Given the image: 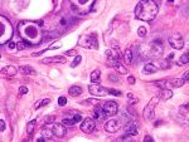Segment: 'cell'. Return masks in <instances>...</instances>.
I'll use <instances>...</instances> for the list:
<instances>
[{"label": "cell", "instance_id": "cell-1", "mask_svg": "<svg viewBox=\"0 0 189 142\" xmlns=\"http://www.w3.org/2000/svg\"><path fill=\"white\" fill-rule=\"evenodd\" d=\"M42 21H30L24 20L18 24V33L20 38L28 43V45H37L43 40V30H42Z\"/></svg>", "mask_w": 189, "mask_h": 142}, {"label": "cell", "instance_id": "cell-2", "mask_svg": "<svg viewBox=\"0 0 189 142\" xmlns=\"http://www.w3.org/2000/svg\"><path fill=\"white\" fill-rule=\"evenodd\" d=\"M159 7L154 0H141L135 7V16L143 21H151L158 14Z\"/></svg>", "mask_w": 189, "mask_h": 142}, {"label": "cell", "instance_id": "cell-3", "mask_svg": "<svg viewBox=\"0 0 189 142\" xmlns=\"http://www.w3.org/2000/svg\"><path fill=\"white\" fill-rule=\"evenodd\" d=\"M139 53L146 59H156L163 55L164 47L159 40H153L149 43H143L139 47Z\"/></svg>", "mask_w": 189, "mask_h": 142}, {"label": "cell", "instance_id": "cell-4", "mask_svg": "<svg viewBox=\"0 0 189 142\" xmlns=\"http://www.w3.org/2000/svg\"><path fill=\"white\" fill-rule=\"evenodd\" d=\"M69 3L75 13L80 15H86L92 10L96 0H69Z\"/></svg>", "mask_w": 189, "mask_h": 142}, {"label": "cell", "instance_id": "cell-5", "mask_svg": "<svg viewBox=\"0 0 189 142\" xmlns=\"http://www.w3.org/2000/svg\"><path fill=\"white\" fill-rule=\"evenodd\" d=\"M13 37V27L5 16H0V44L4 45Z\"/></svg>", "mask_w": 189, "mask_h": 142}, {"label": "cell", "instance_id": "cell-6", "mask_svg": "<svg viewBox=\"0 0 189 142\" xmlns=\"http://www.w3.org/2000/svg\"><path fill=\"white\" fill-rule=\"evenodd\" d=\"M78 44L86 49H97L99 48V42L97 37L94 33L92 34H83L78 39Z\"/></svg>", "mask_w": 189, "mask_h": 142}, {"label": "cell", "instance_id": "cell-7", "mask_svg": "<svg viewBox=\"0 0 189 142\" xmlns=\"http://www.w3.org/2000/svg\"><path fill=\"white\" fill-rule=\"evenodd\" d=\"M168 42L169 44L173 47L174 49H182L184 47V40H183V37L178 33V32H173L169 38H168Z\"/></svg>", "mask_w": 189, "mask_h": 142}, {"label": "cell", "instance_id": "cell-8", "mask_svg": "<svg viewBox=\"0 0 189 142\" xmlns=\"http://www.w3.org/2000/svg\"><path fill=\"white\" fill-rule=\"evenodd\" d=\"M159 100H160L159 97H154V98L151 100V102L144 108L143 117H144L145 121H150V120H153V118H154V107H155V104L158 103Z\"/></svg>", "mask_w": 189, "mask_h": 142}, {"label": "cell", "instance_id": "cell-9", "mask_svg": "<svg viewBox=\"0 0 189 142\" xmlns=\"http://www.w3.org/2000/svg\"><path fill=\"white\" fill-rule=\"evenodd\" d=\"M88 92L93 96H97V97H104L106 94H108V89L97 84V83H93V84H90L88 86Z\"/></svg>", "mask_w": 189, "mask_h": 142}, {"label": "cell", "instance_id": "cell-10", "mask_svg": "<svg viewBox=\"0 0 189 142\" xmlns=\"http://www.w3.org/2000/svg\"><path fill=\"white\" fill-rule=\"evenodd\" d=\"M96 120L91 117H87L83 120V122L81 123V131H83L85 133H91L92 131H94V127H96Z\"/></svg>", "mask_w": 189, "mask_h": 142}, {"label": "cell", "instance_id": "cell-11", "mask_svg": "<svg viewBox=\"0 0 189 142\" xmlns=\"http://www.w3.org/2000/svg\"><path fill=\"white\" fill-rule=\"evenodd\" d=\"M106 57H107V65L113 67L117 62L120 60V53L119 51H115V49H110L106 52Z\"/></svg>", "mask_w": 189, "mask_h": 142}, {"label": "cell", "instance_id": "cell-12", "mask_svg": "<svg viewBox=\"0 0 189 142\" xmlns=\"http://www.w3.org/2000/svg\"><path fill=\"white\" fill-rule=\"evenodd\" d=\"M82 120V117L80 113H76V112H71V114L68 117H64L63 118V123L66 126H73L76 125L77 122H80Z\"/></svg>", "mask_w": 189, "mask_h": 142}, {"label": "cell", "instance_id": "cell-13", "mask_svg": "<svg viewBox=\"0 0 189 142\" xmlns=\"http://www.w3.org/2000/svg\"><path fill=\"white\" fill-rule=\"evenodd\" d=\"M184 82H185L184 78H173V79H169V81H164L160 84L165 86V88L172 89V88H179V87H182L184 84Z\"/></svg>", "mask_w": 189, "mask_h": 142}, {"label": "cell", "instance_id": "cell-14", "mask_svg": "<svg viewBox=\"0 0 189 142\" xmlns=\"http://www.w3.org/2000/svg\"><path fill=\"white\" fill-rule=\"evenodd\" d=\"M104 111L107 116H115L119 111V107H117V103L113 102V101H107L105 104H104Z\"/></svg>", "mask_w": 189, "mask_h": 142}, {"label": "cell", "instance_id": "cell-15", "mask_svg": "<svg viewBox=\"0 0 189 142\" xmlns=\"http://www.w3.org/2000/svg\"><path fill=\"white\" fill-rule=\"evenodd\" d=\"M120 127H121V123L119 120H110L105 123V130L106 132H110V133H115L116 131H119Z\"/></svg>", "mask_w": 189, "mask_h": 142}, {"label": "cell", "instance_id": "cell-16", "mask_svg": "<svg viewBox=\"0 0 189 142\" xmlns=\"http://www.w3.org/2000/svg\"><path fill=\"white\" fill-rule=\"evenodd\" d=\"M52 132L54 136H57L58 138H62L66 136V132H67V128L64 126V123H54L53 127H52Z\"/></svg>", "mask_w": 189, "mask_h": 142}, {"label": "cell", "instance_id": "cell-17", "mask_svg": "<svg viewBox=\"0 0 189 142\" xmlns=\"http://www.w3.org/2000/svg\"><path fill=\"white\" fill-rule=\"evenodd\" d=\"M107 117V114L105 113L104 108L100 107V104H96V107H94V111H93V118L99 122H102L105 121V118Z\"/></svg>", "mask_w": 189, "mask_h": 142}, {"label": "cell", "instance_id": "cell-18", "mask_svg": "<svg viewBox=\"0 0 189 142\" xmlns=\"http://www.w3.org/2000/svg\"><path fill=\"white\" fill-rule=\"evenodd\" d=\"M125 132L126 135H131V136H136L139 133V127L137 123L135 121H129L125 126Z\"/></svg>", "mask_w": 189, "mask_h": 142}, {"label": "cell", "instance_id": "cell-19", "mask_svg": "<svg viewBox=\"0 0 189 142\" xmlns=\"http://www.w3.org/2000/svg\"><path fill=\"white\" fill-rule=\"evenodd\" d=\"M44 64H48V63H66V58L62 55H56V57H48V58H44L43 59Z\"/></svg>", "mask_w": 189, "mask_h": 142}, {"label": "cell", "instance_id": "cell-20", "mask_svg": "<svg viewBox=\"0 0 189 142\" xmlns=\"http://www.w3.org/2000/svg\"><path fill=\"white\" fill-rule=\"evenodd\" d=\"M172 97H173V91L169 89V88H164V89H161L160 93H159V98H160L161 101H168V100L172 98Z\"/></svg>", "mask_w": 189, "mask_h": 142}, {"label": "cell", "instance_id": "cell-21", "mask_svg": "<svg viewBox=\"0 0 189 142\" xmlns=\"http://www.w3.org/2000/svg\"><path fill=\"white\" fill-rule=\"evenodd\" d=\"M19 70L23 73V74H25V76H35L37 72H35V69L30 65H21L19 68Z\"/></svg>", "mask_w": 189, "mask_h": 142}, {"label": "cell", "instance_id": "cell-22", "mask_svg": "<svg viewBox=\"0 0 189 142\" xmlns=\"http://www.w3.org/2000/svg\"><path fill=\"white\" fill-rule=\"evenodd\" d=\"M158 70H159L158 67L154 65L153 63H148V64L144 65V73L145 74H154V73L158 72Z\"/></svg>", "mask_w": 189, "mask_h": 142}, {"label": "cell", "instance_id": "cell-23", "mask_svg": "<svg viewBox=\"0 0 189 142\" xmlns=\"http://www.w3.org/2000/svg\"><path fill=\"white\" fill-rule=\"evenodd\" d=\"M16 68L15 67H13V65H8V67H5L4 69H3V73L7 76V77H14L15 74H16Z\"/></svg>", "mask_w": 189, "mask_h": 142}, {"label": "cell", "instance_id": "cell-24", "mask_svg": "<svg viewBox=\"0 0 189 142\" xmlns=\"http://www.w3.org/2000/svg\"><path fill=\"white\" fill-rule=\"evenodd\" d=\"M68 93H69V96H72V97H78L80 94L82 93V88L78 87V86H72L69 88Z\"/></svg>", "mask_w": 189, "mask_h": 142}, {"label": "cell", "instance_id": "cell-25", "mask_svg": "<svg viewBox=\"0 0 189 142\" xmlns=\"http://www.w3.org/2000/svg\"><path fill=\"white\" fill-rule=\"evenodd\" d=\"M113 68H115L119 73H121V74H126V73H127V69H126V68H125L120 62H117V63L113 65Z\"/></svg>", "mask_w": 189, "mask_h": 142}, {"label": "cell", "instance_id": "cell-26", "mask_svg": "<svg viewBox=\"0 0 189 142\" xmlns=\"http://www.w3.org/2000/svg\"><path fill=\"white\" fill-rule=\"evenodd\" d=\"M100 77H101V72H100V70H93V72L91 73V81L93 83L100 82Z\"/></svg>", "mask_w": 189, "mask_h": 142}, {"label": "cell", "instance_id": "cell-27", "mask_svg": "<svg viewBox=\"0 0 189 142\" xmlns=\"http://www.w3.org/2000/svg\"><path fill=\"white\" fill-rule=\"evenodd\" d=\"M52 135H53V132H52V130H47V128H43L42 130V132H40V136H43L47 141H48V140H51V137H52Z\"/></svg>", "mask_w": 189, "mask_h": 142}, {"label": "cell", "instance_id": "cell-28", "mask_svg": "<svg viewBox=\"0 0 189 142\" xmlns=\"http://www.w3.org/2000/svg\"><path fill=\"white\" fill-rule=\"evenodd\" d=\"M188 63H189V52L185 53V54H183V55L179 58V60H178V64H179V65H184V64H188Z\"/></svg>", "mask_w": 189, "mask_h": 142}, {"label": "cell", "instance_id": "cell-29", "mask_svg": "<svg viewBox=\"0 0 189 142\" xmlns=\"http://www.w3.org/2000/svg\"><path fill=\"white\" fill-rule=\"evenodd\" d=\"M51 102V100L49 98H44V100H42V101H38L35 104H34V108L35 109H38V108H40V107H44V106H47Z\"/></svg>", "mask_w": 189, "mask_h": 142}, {"label": "cell", "instance_id": "cell-30", "mask_svg": "<svg viewBox=\"0 0 189 142\" xmlns=\"http://www.w3.org/2000/svg\"><path fill=\"white\" fill-rule=\"evenodd\" d=\"M124 59H125V62L129 63V64L132 62V51H131V49H126V51H125Z\"/></svg>", "mask_w": 189, "mask_h": 142}, {"label": "cell", "instance_id": "cell-31", "mask_svg": "<svg viewBox=\"0 0 189 142\" xmlns=\"http://www.w3.org/2000/svg\"><path fill=\"white\" fill-rule=\"evenodd\" d=\"M35 125H37V121H35V120H32V121L28 123V126H27V132H28V136H32V133H33V131H34Z\"/></svg>", "mask_w": 189, "mask_h": 142}, {"label": "cell", "instance_id": "cell-32", "mask_svg": "<svg viewBox=\"0 0 189 142\" xmlns=\"http://www.w3.org/2000/svg\"><path fill=\"white\" fill-rule=\"evenodd\" d=\"M81 60H82V57H81V55H76L75 60H73L72 63H71V67H72V68H76V67L81 63Z\"/></svg>", "mask_w": 189, "mask_h": 142}, {"label": "cell", "instance_id": "cell-33", "mask_svg": "<svg viewBox=\"0 0 189 142\" xmlns=\"http://www.w3.org/2000/svg\"><path fill=\"white\" fill-rule=\"evenodd\" d=\"M137 34H139V37L144 38V37L146 35V28H144V27H140V28L137 29Z\"/></svg>", "mask_w": 189, "mask_h": 142}, {"label": "cell", "instance_id": "cell-34", "mask_svg": "<svg viewBox=\"0 0 189 142\" xmlns=\"http://www.w3.org/2000/svg\"><path fill=\"white\" fill-rule=\"evenodd\" d=\"M43 120H44V123H45V125H51V123L54 121V116H47V117L43 118Z\"/></svg>", "mask_w": 189, "mask_h": 142}, {"label": "cell", "instance_id": "cell-35", "mask_svg": "<svg viewBox=\"0 0 189 142\" xmlns=\"http://www.w3.org/2000/svg\"><path fill=\"white\" fill-rule=\"evenodd\" d=\"M25 47H29V45H28V43H25L24 40H21V42H19V43L16 44V48H18L19 51H21V49H24V48H25Z\"/></svg>", "mask_w": 189, "mask_h": 142}, {"label": "cell", "instance_id": "cell-36", "mask_svg": "<svg viewBox=\"0 0 189 142\" xmlns=\"http://www.w3.org/2000/svg\"><path fill=\"white\" fill-rule=\"evenodd\" d=\"M108 94H113V96H121V92H120V91H117V89L108 88Z\"/></svg>", "mask_w": 189, "mask_h": 142}, {"label": "cell", "instance_id": "cell-37", "mask_svg": "<svg viewBox=\"0 0 189 142\" xmlns=\"http://www.w3.org/2000/svg\"><path fill=\"white\" fill-rule=\"evenodd\" d=\"M86 102H82L83 104H94V106H96V104H99V101H96V100H85Z\"/></svg>", "mask_w": 189, "mask_h": 142}, {"label": "cell", "instance_id": "cell-38", "mask_svg": "<svg viewBox=\"0 0 189 142\" xmlns=\"http://www.w3.org/2000/svg\"><path fill=\"white\" fill-rule=\"evenodd\" d=\"M66 103H67V98L66 97H59L58 98V104L59 106H66Z\"/></svg>", "mask_w": 189, "mask_h": 142}, {"label": "cell", "instance_id": "cell-39", "mask_svg": "<svg viewBox=\"0 0 189 142\" xmlns=\"http://www.w3.org/2000/svg\"><path fill=\"white\" fill-rule=\"evenodd\" d=\"M127 98H130V100H131V101H130V103H131V104L137 103V100H136V98H134V96H132L131 93H129V94H127Z\"/></svg>", "mask_w": 189, "mask_h": 142}, {"label": "cell", "instance_id": "cell-40", "mask_svg": "<svg viewBox=\"0 0 189 142\" xmlns=\"http://www.w3.org/2000/svg\"><path fill=\"white\" fill-rule=\"evenodd\" d=\"M19 92H20V94H27V93H28V88L24 87V86H21V87L19 88Z\"/></svg>", "mask_w": 189, "mask_h": 142}, {"label": "cell", "instance_id": "cell-41", "mask_svg": "<svg viewBox=\"0 0 189 142\" xmlns=\"http://www.w3.org/2000/svg\"><path fill=\"white\" fill-rule=\"evenodd\" d=\"M169 67V60L165 59V60H161V68H168Z\"/></svg>", "mask_w": 189, "mask_h": 142}, {"label": "cell", "instance_id": "cell-42", "mask_svg": "<svg viewBox=\"0 0 189 142\" xmlns=\"http://www.w3.org/2000/svg\"><path fill=\"white\" fill-rule=\"evenodd\" d=\"M108 79H110L111 82H119V79H117L116 76H113V74H110V76H108Z\"/></svg>", "mask_w": 189, "mask_h": 142}, {"label": "cell", "instance_id": "cell-43", "mask_svg": "<svg viewBox=\"0 0 189 142\" xmlns=\"http://www.w3.org/2000/svg\"><path fill=\"white\" fill-rule=\"evenodd\" d=\"M144 141H145V142H153V137L149 136V135H146V136L144 137Z\"/></svg>", "mask_w": 189, "mask_h": 142}, {"label": "cell", "instance_id": "cell-44", "mask_svg": "<svg viewBox=\"0 0 189 142\" xmlns=\"http://www.w3.org/2000/svg\"><path fill=\"white\" fill-rule=\"evenodd\" d=\"M127 82H129L130 84H134V83H135V78H134L132 76H130V77L127 78Z\"/></svg>", "mask_w": 189, "mask_h": 142}, {"label": "cell", "instance_id": "cell-45", "mask_svg": "<svg viewBox=\"0 0 189 142\" xmlns=\"http://www.w3.org/2000/svg\"><path fill=\"white\" fill-rule=\"evenodd\" d=\"M0 130H2V131H4L5 130V122L2 120V121H0Z\"/></svg>", "mask_w": 189, "mask_h": 142}, {"label": "cell", "instance_id": "cell-46", "mask_svg": "<svg viewBox=\"0 0 189 142\" xmlns=\"http://www.w3.org/2000/svg\"><path fill=\"white\" fill-rule=\"evenodd\" d=\"M183 78H184L185 81H189V70H187V72L184 73V76H183Z\"/></svg>", "mask_w": 189, "mask_h": 142}, {"label": "cell", "instance_id": "cell-47", "mask_svg": "<svg viewBox=\"0 0 189 142\" xmlns=\"http://www.w3.org/2000/svg\"><path fill=\"white\" fill-rule=\"evenodd\" d=\"M15 47H16V45H15V43H13V42H10V43H9V48H10V49H14Z\"/></svg>", "mask_w": 189, "mask_h": 142}, {"label": "cell", "instance_id": "cell-48", "mask_svg": "<svg viewBox=\"0 0 189 142\" xmlns=\"http://www.w3.org/2000/svg\"><path fill=\"white\" fill-rule=\"evenodd\" d=\"M67 54H68V55H75V54H77V53H76L75 51H69V52H67Z\"/></svg>", "mask_w": 189, "mask_h": 142}, {"label": "cell", "instance_id": "cell-49", "mask_svg": "<svg viewBox=\"0 0 189 142\" xmlns=\"http://www.w3.org/2000/svg\"><path fill=\"white\" fill-rule=\"evenodd\" d=\"M185 107H187V108L189 109V103H187V106H185Z\"/></svg>", "mask_w": 189, "mask_h": 142}]
</instances>
